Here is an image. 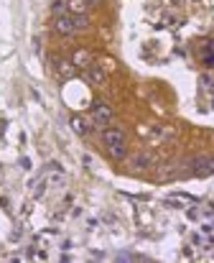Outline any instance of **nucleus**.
<instances>
[{
    "mask_svg": "<svg viewBox=\"0 0 214 263\" xmlns=\"http://www.w3.org/2000/svg\"><path fill=\"white\" fill-rule=\"evenodd\" d=\"M112 123V110L105 105V102H95L92 105V125L97 128H107Z\"/></svg>",
    "mask_w": 214,
    "mask_h": 263,
    "instance_id": "nucleus-1",
    "label": "nucleus"
},
{
    "mask_svg": "<svg viewBox=\"0 0 214 263\" xmlns=\"http://www.w3.org/2000/svg\"><path fill=\"white\" fill-rule=\"evenodd\" d=\"M153 164H156V158H153V153H145V151H141V153L130 156V166H133L135 171H145V169H150Z\"/></svg>",
    "mask_w": 214,
    "mask_h": 263,
    "instance_id": "nucleus-2",
    "label": "nucleus"
},
{
    "mask_svg": "<svg viewBox=\"0 0 214 263\" xmlns=\"http://www.w3.org/2000/svg\"><path fill=\"white\" fill-rule=\"evenodd\" d=\"M54 28H56L61 36H71V34H76V26H74V21H71L69 13H67V16H56V18H54Z\"/></svg>",
    "mask_w": 214,
    "mask_h": 263,
    "instance_id": "nucleus-3",
    "label": "nucleus"
},
{
    "mask_svg": "<svg viewBox=\"0 0 214 263\" xmlns=\"http://www.w3.org/2000/svg\"><path fill=\"white\" fill-rule=\"evenodd\" d=\"M54 69H56V75H59L61 79H71V77L76 75V67H74L71 59H56V62H54Z\"/></svg>",
    "mask_w": 214,
    "mask_h": 263,
    "instance_id": "nucleus-4",
    "label": "nucleus"
},
{
    "mask_svg": "<svg viewBox=\"0 0 214 263\" xmlns=\"http://www.w3.org/2000/svg\"><path fill=\"white\" fill-rule=\"evenodd\" d=\"M102 141H105V146H120V143H125V133L120 128H105Z\"/></svg>",
    "mask_w": 214,
    "mask_h": 263,
    "instance_id": "nucleus-5",
    "label": "nucleus"
},
{
    "mask_svg": "<svg viewBox=\"0 0 214 263\" xmlns=\"http://www.w3.org/2000/svg\"><path fill=\"white\" fill-rule=\"evenodd\" d=\"M191 174H196V177H207V174H212V158L207 156H199L191 161Z\"/></svg>",
    "mask_w": 214,
    "mask_h": 263,
    "instance_id": "nucleus-6",
    "label": "nucleus"
},
{
    "mask_svg": "<svg viewBox=\"0 0 214 263\" xmlns=\"http://www.w3.org/2000/svg\"><path fill=\"white\" fill-rule=\"evenodd\" d=\"M84 77H87L89 82H95V84H105V79H107L105 72L100 69V64H95V62H92V64L84 69Z\"/></svg>",
    "mask_w": 214,
    "mask_h": 263,
    "instance_id": "nucleus-7",
    "label": "nucleus"
},
{
    "mask_svg": "<svg viewBox=\"0 0 214 263\" xmlns=\"http://www.w3.org/2000/svg\"><path fill=\"white\" fill-rule=\"evenodd\" d=\"M71 130H74V133L76 136H87L89 133V130H92V125H89V120H84L82 118V115H74V118H71Z\"/></svg>",
    "mask_w": 214,
    "mask_h": 263,
    "instance_id": "nucleus-8",
    "label": "nucleus"
},
{
    "mask_svg": "<svg viewBox=\"0 0 214 263\" xmlns=\"http://www.w3.org/2000/svg\"><path fill=\"white\" fill-rule=\"evenodd\" d=\"M71 62H74V67H76V69H87L92 62H95V59H92V54H89V51L79 49V51H76V54L71 56Z\"/></svg>",
    "mask_w": 214,
    "mask_h": 263,
    "instance_id": "nucleus-9",
    "label": "nucleus"
},
{
    "mask_svg": "<svg viewBox=\"0 0 214 263\" xmlns=\"http://www.w3.org/2000/svg\"><path fill=\"white\" fill-rule=\"evenodd\" d=\"M67 8H69L71 16H87L89 3H87V0H67Z\"/></svg>",
    "mask_w": 214,
    "mask_h": 263,
    "instance_id": "nucleus-10",
    "label": "nucleus"
},
{
    "mask_svg": "<svg viewBox=\"0 0 214 263\" xmlns=\"http://www.w3.org/2000/svg\"><path fill=\"white\" fill-rule=\"evenodd\" d=\"M43 189H46V174H41L38 179L31 182V194H34V197H41V194H43Z\"/></svg>",
    "mask_w": 214,
    "mask_h": 263,
    "instance_id": "nucleus-11",
    "label": "nucleus"
},
{
    "mask_svg": "<svg viewBox=\"0 0 214 263\" xmlns=\"http://www.w3.org/2000/svg\"><path fill=\"white\" fill-rule=\"evenodd\" d=\"M51 13H54V18L56 16H67V13H69L67 0H51Z\"/></svg>",
    "mask_w": 214,
    "mask_h": 263,
    "instance_id": "nucleus-12",
    "label": "nucleus"
},
{
    "mask_svg": "<svg viewBox=\"0 0 214 263\" xmlns=\"http://www.w3.org/2000/svg\"><path fill=\"white\" fill-rule=\"evenodd\" d=\"M107 153H110L112 158H125V143H120V146H107Z\"/></svg>",
    "mask_w": 214,
    "mask_h": 263,
    "instance_id": "nucleus-13",
    "label": "nucleus"
},
{
    "mask_svg": "<svg viewBox=\"0 0 214 263\" xmlns=\"http://www.w3.org/2000/svg\"><path fill=\"white\" fill-rule=\"evenodd\" d=\"M69 16H71V13H69ZM71 21H74V26H76V31H82V28L89 26V18H87V16H71Z\"/></svg>",
    "mask_w": 214,
    "mask_h": 263,
    "instance_id": "nucleus-14",
    "label": "nucleus"
},
{
    "mask_svg": "<svg viewBox=\"0 0 214 263\" xmlns=\"http://www.w3.org/2000/svg\"><path fill=\"white\" fill-rule=\"evenodd\" d=\"M87 3H89V5H100V3H102V0H87Z\"/></svg>",
    "mask_w": 214,
    "mask_h": 263,
    "instance_id": "nucleus-15",
    "label": "nucleus"
}]
</instances>
